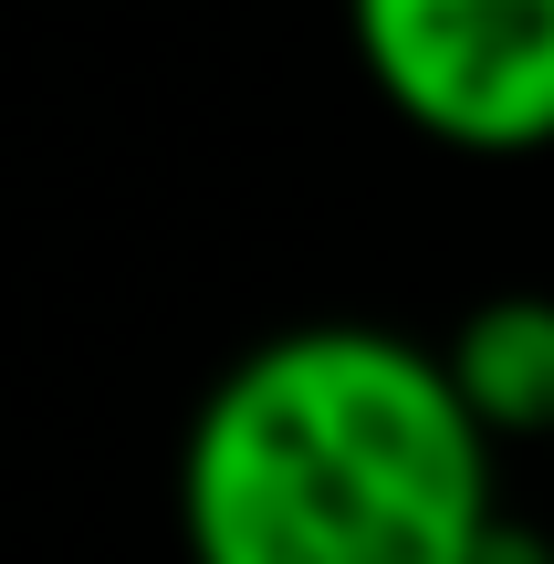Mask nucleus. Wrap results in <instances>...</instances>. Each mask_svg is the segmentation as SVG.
Instances as JSON below:
<instances>
[{"label":"nucleus","instance_id":"obj_1","mask_svg":"<svg viewBox=\"0 0 554 564\" xmlns=\"http://www.w3.org/2000/svg\"><path fill=\"white\" fill-rule=\"evenodd\" d=\"M492 523V440L388 324L262 335L178 440L188 564H471Z\"/></svg>","mask_w":554,"mask_h":564},{"label":"nucleus","instance_id":"obj_2","mask_svg":"<svg viewBox=\"0 0 554 564\" xmlns=\"http://www.w3.org/2000/svg\"><path fill=\"white\" fill-rule=\"evenodd\" d=\"M367 84L460 158L554 147V0H346Z\"/></svg>","mask_w":554,"mask_h":564},{"label":"nucleus","instance_id":"obj_3","mask_svg":"<svg viewBox=\"0 0 554 564\" xmlns=\"http://www.w3.org/2000/svg\"><path fill=\"white\" fill-rule=\"evenodd\" d=\"M439 356V387L460 398V419L492 440H554V293H492L450 324Z\"/></svg>","mask_w":554,"mask_h":564}]
</instances>
